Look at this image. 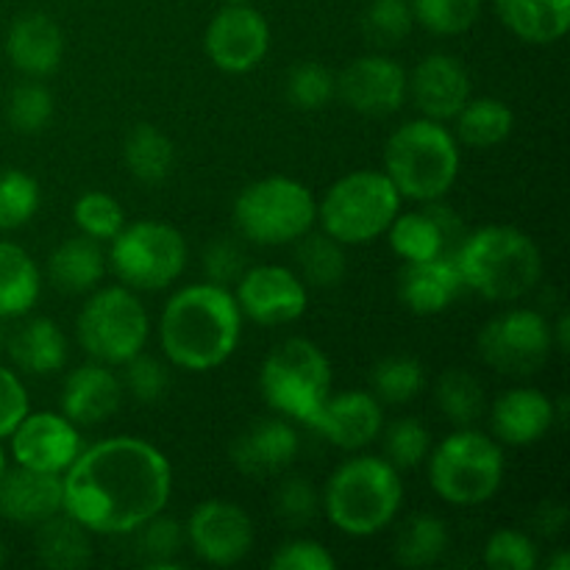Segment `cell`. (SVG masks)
I'll return each mask as SVG.
<instances>
[{"label":"cell","mask_w":570,"mask_h":570,"mask_svg":"<svg viewBox=\"0 0 570 570\" xmlns=\"http://www.w3.org/2000/svg\"><path fill=\"white\" fill-rule=\"evenodd\" d=\"M61 484V510L89 534H131L167 507L173 471L156 445L139 438H109L81 449Z\"/></svg>","instance_id":"cell-1"},{"label":"cell","mask_w":570,"mask_h":570,"mask_svg":"<svg viewBox=\"0 0 570 570\" xmlns=\"http://www.w3.org/2000/svg\"><path fill=\"white\" fill-rule=\"evenodd\" d=\"M239 337L243 312L232 289L220 284H189L161 309V351L181 371H215L237 351Z\"/></svg>","instance_id":"cell-2"},{"label":"cell","mask_w":570,"mask_h":570,"mask_svg":"<svg viewBox=\"0 0 570 570\" xmlns=\"http://www.w3.org/2000/svg\"><path fill=\"white\" fill-rule=\"evenodd\" d=\"M465 289L482 298L512 304L538 287L543 276V256L538 243L515 226H484L468 232L456 250Z\"/></svg>","instance_id":"cell-3"},{"label":"cell","mask_w":570,"mask_h":570,"mask_svg":"<svg viewBox=\"0 0 570 570\" xmlns=\"http://www.w3.org/2000/svg\"><path fill=\"white\" fill-rule=\"evenodd\" d=\"M326 515L351 538H373L384 532L404 504L399 468L382 456L360 454L345 460L326 482Z\"/></svg>","instance_id":"cell-4"},{"label":"cell","mask_w":570,"mask_h":570,"mask_svg":"<svg viewBox=\"0 0 570 570\" xmlns=\"http://www.w3.org/2000/svg\"><path fill=\"white\" fill-rule=\"evenodd\" d=\"M384 176L401 198L440 200L460 176V145L438 120H410L393 131L384 145Z\"/></svg>","instance_id":"cell-5"},{"label":"cell","mask_w":570,"mask_h":570,"mask_svg":"<svg viewBox=\"0 0 570 570\" xmlns=\"http://www.w3.org/2000/svg\"><path fill=\"white\" fill-rule=\"evenodd\" d=\"M429 482L432 490L454 507H476L493 499L504 482V451L499 440L460 429L429 451Z\"/></svg>","instance_id":"cell-6"},{"label":"cell","mask_w":570,"mask_h":570,"mask_svg":"<svg viewBox=\"0 0 570 570\" xmlns=\"http://www.w3.org/2000/svg\"><path fill=\"white\" fill-rule=\"evenodd\" d=\"M401 209V195L384 173L356 170L337 178L317 204L323 232L343 245H365L387 234Z\"/></svg>","instance_id":"cell-7"},{"label":"cell","mask_w":570,"mask_h":570,"mask_svg":"<svg viewBox=\"0 0 570 570\" xmlns=\"http://www.w3.org/2000/svg\"><path fill=\"white\" fill-rule=\"evenodd\" d=\"M259 390L273 412L312 426L323 401L332 395V362L312 340L289 337L267 354Z\"/></svg>","instance_id":"cell-8"},{"label":"cell","mask_w":570,"mask_h":570,"mask_svg":"<svg viewBox=\"0 0 570 570\" xmlns=\"http://www.w3.org/2000/svg\"><path fill=\"white\" fill-rule=\"evenodd\" d=\"M317 220V200L301 181L267 176L248 184L234 200V226L256 245H289Z\"/></svg>","instance_id":"cell-9"},{"label":"cell","mask_w":570,"mask_h":570,"mask_svg":"<svg viewBox=\"0 0 570 570\" xmlns=\"http://www.w3.org/2000/svg\"><path fill=\"white\" fill-rule=\"evenodd\" d=\"M81 348L104 365H126L142 354L150 337V317L142 301L122 284L104 287L81 306L76 321Z\"/></svg>","instance_id":"cell-10"},{"label":"cell","mask_w":570,"mask_h":570,"mask_svg":"<svg viewBox=\"0 0 570 570\" xmlns=\"http://www.w3.org/2000/svg\"><path fill=\"white\" fill-rule=\"evenodd\" d=\"M187 239L161 220H137L120 228L109 248L111 271L128 289L156 293L176 282L187 267Z\"/></svg>","instance_id":"cell-11"},{"label":"cell","mask_w":570,"mask_h":570,"mask_svg":"<svg viewBox=\"0 0 570 570\" xmlns=\"http://www.w3.org/2000/svg\"><path fill=\"white\" fill-rule=\"evenodd\" d=\"M479 356L504 376H534L554 348V326L534 309H507L479 332Z\"/></svg>","instance_id":"cell-12"},{"label":"cell","mask_w":570,"mask_h":570,"mask_svg":"<svg viewBox=\"0 0 570 570\" xmlns=\"http://www.w3.org/2000/svg\"><path fill=\"white\" fill-rule=\"evenodd\" d=\"M187 543L206 566H237L254 549V521L239 504L226 499L200 501L189 515Z\"/></svg>","instance_id":"cell-13"},{"label":"cell","mask_w":570,"mask_h":570,"mask_svg":"<svg viewBox=\"0 0 570 570\" xmlns=\"http://www.w3.org/2000/svg\"><path fill=\"white\" fill-rule=\"evenodd\" d=\"M204 50L212 65L223 72H248L271 50V26L254 6H223L209 20L204 33Z\"/></svg>","instance_id":"cell-14"},{"label":"cell","mask_w":570,"mask_h":570,"mask_svg":"<svg viewBox=\"0 0 570 570\" xmlns=\"http://www.w3.org/2000/svg\"><path fill=\"white\" fill-rule=\"evenodd\" d=\"M387 237L404 262L440 259V256H456L468 237V226L456 209L440 200H426L421 209L404 215L399 212L393 226L387 228Z\"/></svg>","instance_id":"cell-15"},{"label":"cell","mask_w":570,"mask_h":570,"mask_svg":"<svg viewBox=\"0 0 570 570\" xmlns=\"http://www.w3.org/2000/svg\"><path fill=\"white\" fill-rule=\"evenodd\" d=\"M234 298L248 321L259 326H282L304 315L309 295L295 271L282 265H259L239 276Z\"/></svg>","instance_id":"cell-16"},{"label":"cell","mask_w":570,"mask_h":570,"mask_svg":"<svg viewBox=\"0 0 570 570\" xmlns=\"http://www.w3.org/2000/svg\"><path fill=\"white\" fill-rule=\"evenodd\" d=\"M9 438L17 465L59 476H65L83 449L78 426L59 412H28Z\"/></svg>","instance_id":"cell-17"},{"label":"cell","mask_w":570,"mask_h":570,"mask_svg":"<svg viewBox=\"0 0 570 570\" xmlns=\"http://www.w3.org/2000/svg\"><path fill=\"white\" fill-rule=\"evenodd\" d=\"M337 98L356 115H395L406 100L404 67L387 56H360L337 76Z\"/></svg>","instance_id":"cell-18"},{"label":"cell","mask_w":570,"mask_h":570,"mask_svg":"<svg viewBox=\"0 0 570 570\" xmlns=\"http://www.w3.org/2000/svg\"><path fill=\"white\" fill-rule=\"evenodd\" d=\"M406 98L415 100L429 120H454L471 98V76L465 65L449 53H429L406 76Z\"/></svg>","instance_id":"cell-19"},{"label":"cell","mask_w":570,"mask_h":570,"mask_svg":"<svg viewBox=\"0 0 570 570\" xmlns=\"http://www.w3.org/2000/svg\"><path fill=\"white\" fill-rule=\"evenodd\" d=\"M384 426L382 401L365 390L328 395L317 410L312 429L343 451H360L379 438Z\"/></svg>","instance_id":"cell-20"},{"label":"cell","mask_w":570,"mask_h":570,"mask_svg":"<svg viewBox=\"0 0 570 570\" xmlns=\"http://www.w3.org/2000/svg\"><path fill=\"white\" fill-rule=\"evenodd\" d=\"M298 432L284 417H265L250 423L232 443V462L243 476H278L298 456Z\"/></svg>","instance_id":"cell-21"},{"label":"cell","mask_w":570,"mask_h":570,"mask_svg":"<svg viewBox=\"0 0 570 570\" xmlns=\"http://www.w3.org/2000/svg\"><path fill=\"white\" fill-rule=\"evenodd\" d=\"M65 507V484L59 473L20 468L6 471L0 479V515L20 527H39L48 518L59 515Z\"/></svg>","instance_id":"cell-22"},{"label":"cell","mask_w":570,"mask_h":570,"mask_svg":"<svg viewBox=\"0 0 570 570\" xmlns=\"http://www.w3.org/2000/svg\"><path fill=\"white\" fill-rule=\"evenodd\" d=\"M122 404V382L111 365L87 362L65 379L61 387V415L76 426H98L109 421Z\"/></svg>","instance_id":"cell-23"},{"label":"cell","mask_w":570,"mask_h":570,"mask_svg":"<svg viewBox=\"0 0 570 570\" xmlns=\"http://www.w3.org/2000/svg\"><path fill=\"white\" fill-rule=\"evenodd\" d=\"M554 401L534 387H512L495 399L490 412V426L499 443L534 445L554 426Z\"/></svg>","instance_id":"cell-24"},{"label":"cell","mask_w":570,"mask_h":570,"mask_svg":"<svg viewBox=\"0 0 570 570\" xmlns=\"http://www.w3.org/2000/svg\"><path fill=\"white\" fill-rule=\"evenodd\" d=\"M465 293L456 256L406 262L399 276V298L415 315H440Z\"/></svg>","instance_id":"cell-25"},{"label":"cell","mask_w":570,"mask_h":570,"mask_svg":"<svg viewBox=\"0 0 570 570\" xmlns=\"http://www.w3.org/2000/svg\"><path fill=\"white\" fill-rule=\"evenodd\" d=\"M6 56L26 76L45 78L59 70L65 56V33L48 14H26L11 26L6 37Z\"/></svg>","instance_id":"cell-26"},{"label":"cell","mask_w":570,"mask_h":570,"mask_svg":"<svg viewBox=\"0 0 570 570\" xmlns=\"http://www.w3.org/2000/svg\"><path fill=\"white\" fill-rule=\"evenodd\" d=\"M493 6L521 42H560L570 28V0H493Z\"/></svg>","instance_id":"cell-27"},{"label":"cell","mask_w":570,"mask_h":570,"mask_svg":"<svg viewBox=\"0 0 570 570\" xmlns=\"http://www.w3.org/2000/svg\"><path fill=\"white\" fill-rule=\"evenodd\" d=\"M11 362L31 376H50L67 362V340L50 317H31L6 340Z\"/></svg>","instance_id":"cell-28"},{"label":"cell","mask_w":570,"mask_h":570,"mask_svg":"<svg viewBox=\"0 0 570 570\" xmlns=\"http://www.w3.org/2000/svg\"><path fill=\"white\" fill-rule=\"evenodd\" d=\"M106 273V254L98 239L70 237L50 254L48 276L56 289L67 295L89 293L100 284Z\"/></svg>","instance_id":"cell-29"},{"label":"cell","mask_w":570,"mask_h":570,"mask_svg":"<svg viewBox=\"0 0 570 570\" xmlns=\"http://www.w3.org/2000/svg\"><path fill=\"white\" fill-rule=\"evenodd\" d=\"M33 551L45 568L78 570L87 568L92 560V540H89V529H83L76 518L61 510L59 515L39 523Z\"/></svg>","instance_id":"cell-30"},{"label":"cell","mask_w":570,"mask_h":570,"mask_svg":"<svg viewBox=\"0 0 570 570\" xmlns=\"http://www.w3.org/2000/svg\"><path fill=\"white\" fill-rule=\"evenodd\" d=\"M42 293L39 267L20 245L0 243V317H22Z\"/></svg>","instance_id":"cell-31"},{"label":"cell","mask_w":570,"mask_h":570,"mask_svg":"<svg viewBox=\"0 0 570 570\" xmlns=\"http://www.w3.org/2000/svg\"><path fill=\"white\" fill-rule=\"evenodd\" d=\"M122 161L137 181L161 184L176 165V148L165 131L148 126V122H139L122 142Z\"/></svg>","instance_id":"cell-32"},{"label":"cell","mask_w":570,"mask_h":570,"mask_svg":"<svg viewBox=\"0 0 570 570\" xmlns=\"http://www.w3.org/2000/svg\"><path fill=\"white\" fill-rule=\"evenodd\" d=\"M295 267H298V278L306 287L332 289L337 287L348 271V259H345V245L328 237L326 232L312 234L306 232L304 237L295 239Z\"/></svg>","instance_id":"cell-33"},{"label":"cell","mask_w":570,"mask_h":570,"mask_svg":"<svg viewBox=\"0 0 570 570\" xmlns=\"http://www.w3.org/2000/svg\"><path fill=\"white\" fill-rule=\"evenodd\" d=\"M454 120L460 142L476 150L501 145L515 126L512 109L499 98H468V104L462 106Z\"/></svg>","instance_id":"cell-34"},{"label":"cell","mask_w":570,"mask_h":570,"mask_svg":"<svg viewBox=\"0 0 570 570\" xmlns=\"http://www.w3.org/2000/svg\"><path fill=\"white\" fill-rule=\"evenodd\" d=\"M434 404L454 426L468 429L484 415L488 395H484V384L471 371L449 367L440 373L438 384H434Z\"/></svg>","instance_id":"cell-35"},{"label":"cell","mask_w":570,"mask_h":570,"mask_svg":"<svg viewBox=\"0 0 570 570\" xmlns=\"http://www.w3.org/2000/svg\"><path fill=\"white\" fill-rule=\"evenodd\" d=\"M393 551L401 568H432L449 551V529L434 515H412L395 534Z\"/></svg>","instance_id":"cell-36"},{"label":"cell","mask_w":570,"mask_h":570,"mask_svg":"<svg viewBox=\"0 0 570 570\" xmlns=\"http://www.w3.org/2000/svg\"><path fill=\"white\" fill-rule=\"evenodd\" d=\"M373 395L384 404H410L426 384V373L415 356H384L371 371Z\"/></svg>","instance_id":"cell-37"},{"label":"cell","mask_w":570,"mask_h":570,"mask_svg":"<svg viewBox=\"0 0 570 570\" xmlns=\"http://www.w3.org/2000/svg\"><path fill=\"white\" fill-rule=\"evenodd\" d=\"M134 543H137L139 557L148 568H176V557L181 554L187 534L176 518L165 515V510L156 512L154 518L134 529Z\"/></svg>","instance_id":"cell-38"},{"label":"cell","mask_w":570,"mask_h":570,"mask_svg":"<svg viewBox=\"0 0 570 570\" xmlns=\"http://www.w3.org/2000/svg\"><path fill=\"white\" fill-rule=\"evenodd\" d=\"M415 22L434 37H460L476 26L482 0H410Z\"/></svg>","instance_id":"cell-39"},{"label":"cell","mask_w":570,"mask_h":570,"mask_svg":"<svg viewBox=\"0 0 570 570\" xmlns=\"http://www.w3.org/2000/svg\"><path fill=\"white\" fill-rule=\"evenodd\" d=\"M72 223H76L83 237L111 243L120 234V228L126 226V212H122L120 200L111 198L109 193L89 189L72 204Z\"/></svg>","instance_id":"cell-40"},{"label":"cell","mask_w":570,"mask_h":570,"mask_svg":"<svg viewBox=\"0 0 570 570\" xmlns=\"http://www.w3.org/2000/svg\"><path fill=\"white\" fill-rule=\"evenodd\" d=\"M284 95L301 111H317L337 98V76L321 61H301L284 81Z\"/></svg>","instance_id":"cell-41"},{"label":"cell","mask_w":570,"mask_h":570,"mask_svg":"<svg viewBox=\"0 0 570 570\" xmlns=\"http://www.w3.org/2000/svg\"><path fill=\"white\" fill-rule=\"evenodd\" d=\"M415 26L410 0H373L362 14V31L367 42L379 48H393L404 42Z\"/></svg>","instance_id":"cell-42"},{"label":"cell","mask_w":570,"mask_h":570,"mask_svg":"<svg viewBox=\"0 0 570 570\" xmlns=\"http://www.w3.org/2000/svg\"><path fill=\"white\" fill-rule=\"evenodd\" d=\"M379 434L384 438V460L399 471L417 468L432 451V434L415 417H399Z\"/></svg>","instance_id":"cell-43"},{"label":"cell","mask_w":570,"mask_h":570,"mask_svg":"<svg viewBox=\"0 0 570 570\" xmlns=\"http://www.w3.org/2000/svg\"><path fill=\"white\" fill-rule=\"evenodd\" d=\"M39 209V184L28 173L0 170V232L20 228L37 215Z\"/></svg>","instance_id":"cell-44"},{"label":"cell","mask_w":570,"mask_h":570,"mask_svg":"<svg viewBox=\"0 0 570 570\" xmlns=\"http://www.w3.org/2000/svg\"><path fill=\"white\" fill-rule=\"evenodd\" d=\"M6 117H9L11 128H17L20 134L42 131L50 122V117H53V95L39 81L20 83L11 92L9 106H6Z\"/></svg>","instance_id":"cell-45"},{"label":"cell","mask_w":570,"mask_h":570,"mask_svg":"<svg viewBox=\"0 0 570 570\" xmlns=\"http://www.w3.org/2000/svg\"><path fill=\"white\" fill-rule=\"evenodd\" d=\"M538 562V546L518 529H499L484 546V566L490 570H534Z\"/></svg>","instance_id":"cell-46"},{"label":"cell","mask_w":570,"mask_h":570,"mask_svg":"<svg viewBox=\"0 0 570 570\" xmlns=\"http://www.w3.org/2000/svg\"><path fill=\"white\" fill-rule=\"evenodd\" d=\"M317 507H321V499L309 479H287L273 493V515L289 529L309 527L317 515Z\"/></svg>","instance_id":"cell-47"},{"label":"cell","mask_w":570,"mask_h":570,"mask_svg":"<svg viewBox=\"0 0 570 570\" xmlns=\"http://www.w3.org/2000/svg\"><path fill=\"white\" fill-rule=\"evenodd\" d=\"M167 384H170L167 365L156 356L137 354L126 362V387L139 404H156L167 393Z\"/></svg>","instance_id":"cell-48"},{"label":"cell","mask_w":570,"mask_h":570,"mask_svg":"<svg viewBox=\"0 0 570 570\" xmlns=\"http://www.w3.org/2000/svg\"><path fill=\"white\" fill-rule=\"evenodd\" d=\"M248 271V256H245V248L232 237L212 239L204 250V273L206 282L220 284V287H228V284H237L239 276Z\"/></svg>","instance_id":"cell-49"},{"label":"cell","mask_w":570,"mask_h":570,"mask_svg":"<svg viewBox=\"0 0 570 570\" xmlns=\"http://www.w3.org/2000/svg\"><path fill=\"white\" fill-rule=\"evenodd\" d=\"M273 570H334L337 560L328 554L326 546H321L317 540H289V543L278 546L271 557Z\"/></svg>","instance_id":"cell-50"},{"label":"cell","mask_w":570,"mask_h":570,"mask_svg":"<svg viewBox=\"0 0 570 570\" xmlns=\"http://www.w3.org/2000/svg\"><path fill=\"white\" fill-rule=\"evenodd\" d=\"M28 393L20 379L0 365V440L9 438L17 423L28 415Z\"/></svg>","instance_id":"cell-51"},{"label":"cell","mask_w":570,"mask_h":570,"mask_svg":"<svg viewBox=\"0 0 570 570\" xmlns=\"http://www.w3.org/2000/svg\"><path fill=\"white\" fill-rule=\"evenodd\" d=\"M549 570H570V557L566 554V551H560L554 560H549Z\"/></svg>","instance_id":"cell-52"},{"label":"cell","mask_w":570,"mask_h":570,"mask_svg":"<svg viewBox=\"0 0 570 570\" xmlns=\"http://www.w3.org/2000/svg\"><path fill=\"white\" fill-rule=\"evenodd\" d=\"M6 340H9V334H6V326H3V317H0V351L6 348Z\"/></svg>","instance_id":"cell-53"},{"label":"cell","mask_w":570,"mask_h":570,"mask_svg":"<svg viewBox=\"0 0 570 570\" xmlns=\"http://www.w3.org/2000/svg\"><path fill=\"white\" fill-rule=\"evenodd\" d=\"M6 471H9V468H6V454H3V449H0V479L6 476Z\"/></svg>","instance_id":"cell-54"},{"label":"cell","mask_w":570,"mask_h":570,"mask_svg":"<svg viewBox=\"0 0 570 570\" xmlns=\"http://www.w3.org/2000/svg\"><path fill=\"white\" fill-rule=\"evenodd\" d=\"M239 3H248V0H226V6H239Z\"/></svg>","instance_id":"cell-55"},{"label":"cell","mask_w":570,"mask_h":570,"mask_svg":"<svg viewBox=\"0 0 570 570\" xmlns=\"http://www.w3.org/2000/svg\"><path fill=\"white\" fill-rule=\"evenodd\" d=\"M3 560H6V551H3V543H0V566H3Z\"/></svg>","instance_id":"cell-56"}]
</instances>
